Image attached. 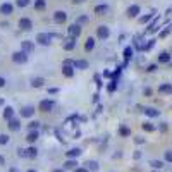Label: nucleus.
Listing matches in <instances>:
<instances>
[{
  "label": "nucleus",
  "mask_w": 172,
  "mask_h": 172,
  "mask_svg": "<svg viewBox=\"0 0 172 172\" xmlns=\"http://www.w3.org/2000/svg\"><path fill=\"white\" fill-rule=\"evenodd\" d=\"M28 59H29V55H28V53H24L22 50L14 52V53H12V60L16 62V64H26V62H28Z\"/></svg>",
  "instance_id": "nucleus-1"
},
{
  "label": "nucleus",
  "mask_w": 172,
  "mask_h": 172,
  "mask_svg": "<svg viewBox=\"0 0 172 172\" xmlns=\"http://www.w3.org/2000/svg\"><path fill=\"white\" fill-rule=\"evenodd\" d=\"M53 107H55V102L50 100V98H45V100L40 102V110H41V112H52V110H53Z\"/></svg>",
  "instance_id": "nucleus-2"
},
{
  "label": "nucleus",
  "mask_w": 172,
  "mask_h": 172,
  "mask_svg": "<svg viewBox=\"0 0 172 172\" xmlns=\"http://www.w3.org/2000/svg\"><path fill=\"white\" fill-rule=\"evenodd\" d=\"M96 36H98V40H107L108 36H110V29H108V26H98L96 28Z\"/></svg>",
  "instance_id": "nucleus-3"
},
{
  "label": "nucleus",
  "mask_w": 172,
  "mask_h": 172,
  "mask_svg": "<svg viewBox=\"0 0 172 172\" xmlns=\"http://www.w3.org/2000/svg\"><path fill=\"white\" fill-rule=\"evenodd\" d=\"M36 41L40 43V45H45V47H48L52 43V36L48 33H38L36 34Z\"/></svg>",
  "instance_id": "nucleus-4"
},
{
  "label": "nucleus",
  "mask_w": 172,
  "mask_h": 172,
  "mask_svg": "<svg viewBox=\"0 0 172 172\" xmlns=\"http://www.w3.org/2000/svg\"><path fill=\"white\" fill-rule=\"evenodd\" d=\"M139 12H141V7H139V5H129L127 7V10H126V14H127V17H131V19H133V17H138L139 16Z\"/></svg>",
  "instance_id": "nucleus-5"
},
{
  "label": "nucleus",
  "mask_w": 172,
  "mask_h": 172,
  "mask_svg": "<svg viewBox=\"0 0 172 172\" xmlns=\"http://www.w3.org/2000/svg\"><path fill=\"white\" fill-rule=\"evenodd\" d=\"M67 33L71 38H77L79 34H81V26H77V24H71L67 28Z\"/></svg>",
  "instance_id": "nucleus-6"
},
{
  "label": "nucleus",
  "mask_w": 172,
  "mask_h": 172,
  "mask_svg": "<svg viewBox=\"0 0 172 172\" xmlns=\"http://www.w3.org/2000/svg\"><path fill=\"white\" fill-rule=\"evenodd\" d=\"M19 28L24 31H29L31 28H33V22H31L29 17H21V19H19Z\"/></svg>",
  "instance_id": "nucleus-7"
},
{
  "label": "nucleus",
  "mask_w": 172,
  "mask_h": 172,
  "mask_svg": "<svg viewBox=\"0 0 172 172\" xmlns=\"http://www.w3.org/2000/svg\"><path fill=\"white\" fill-rule=\"evenodd\" d=\"M53 21H55L57 24H64V22L67 21V14H65L64 10H57V12L53 14Z\"/></svg>",
  "instance_id": "nucleus-8"
},
{
  "label": "nucleus",
  "mask_w": 172,
  "mask_h": 172,
  "mask_svg": "<svg viewBox=\"0 0 172 172\" xmlns=\"http://www.w3.org/2000/svg\"><path fill=\"white\" fill-rule=\"evenodd\" d=\"M108 10H110V7L107 4H100L95 7V14L96 16H105V14H108Z\"/></svg>",
  "instance_id": "nucleus-9"
},
{
  "label": "nucleus",
  "mask_w": 172,
  "mask_h": 172,
  "mask_svg": "<svg viewBox=\"0 0 172 172\" xmlns=\"http://www.w3.org/2000/svg\"><path fill=\"white\" fill-rule=\"evenodd\" d=\"M9 129H10V131H14V133H16V131H19V129H21V120L19 119H16V117H12V119L9 120Z\"/></svg>",
  "instance_id": "nucleus-10"
},
{
  "label": "nucleus",
  "mask_w": 172,
  "mask_h": 172,
  "mask_svg": "<svg viewBox=\"0 0 172 172\" xmlns=\"http://www.w3.org/2000/svg\"><path fill=\"white\" fill-rule=\"evenodd\" d=\"M12 10H14V5L9 4V2H5V4L0 5V12L4 14V16H10V14H12Z\"/></svg>",
  "instance_id": "nucleus-11"
},
{
  "label": "nucleus",
  "mask_w": 172,
  "mask_h": 172,
  "mask_svg": "<svg viewBox=\"0 0 172 172\" xmlns=\"http://www.w3.org/2000/svg\"><path fill=\"white\" fill-rule=\"evenodd\" d=\"M34 114V108L31 107V105H26V107L21 108V117H26V119H29V117H33Z\"/></svg>",
  "instance_id": "nucleus-12"
},
{
  "label": "nucleus",
  "mask_w": 172,
  "mask_h": 172,
  "mask_svg": "<svg viewBox=\"0 0 172 172\" xmlns=\"http://www.w3.org/2000/svg\"><path fill=\"white\" fill-rule=\"evenodd\" d=\"M62 47H64V50H74V47H76V38H71V36H69L67 40H64V45H62Z\"/></svg>",
  "instance_id": "nucleus-13"
},
{
  "label": "nucleus",
  "mask_w": 172,
  "mask_h": 172,
  "mask_svg": "<svg viewBox=\"0 0 172 172\" xmlns=\"http://www.w3.org/2000/svg\"><path fill=\"white\" fill-rule=\"evenodd\" d=\"M21 47H22V52L29 55L31 52L34 50V43H33V41H22V43H21Z\"/></svg>",
  "instance_id": "nucleus-14"
},
{
  "label": "nucleus",
  "mask_w": 172,
  "mask_h": 172,
  "mask_svg": "<svg viewBox=\"0 0 172 172\" xmlns=\"http://www.w3.org/2000/svg\"><path fill=\"white\" fill-rule=\"evenodd\" d=\"M76 167H77V162H76V160H74V158H67L62 169H64V170H74Z\"/></svg>",
  "instance_id": "nucleus-15"
},
{
  "label": "nucleus",
  "mask_w": 172,
  "mask_h": 172,
  "mask_svg": "<svg viewBox=\"0 0 172 172\" xmlns=\"http://www.w3.org/2000/svg\"><path fill=\"white\" fill-rule=\"evenodd\" d=\"M74 67H76V69H83V71H84V69L90 67V64H88V60L79 59V60H76V62H74Z\"/></svg>",
  "instance_id": "nucleus-16"
},
{
  "label": "nucleus",
  "mask_w": 172,
  "mask_h": 172,
  "mask_svg": "<svg viewBox=\"0 0 172 172\" xmlns=\"http://www.w3.org/2000/svg\"><path fill=\"white\" fill-rule=\"evenodd\" d=\"M62 74L65 77H72L74 76V65H64L62 67Z\"/></svg>",
  "instance_id": "nucleus-17"
},
{
  "label": "nucleus",
  "mask_w": 172,
  "mask_h": 172,
  "mask_svg": "<svg viewBox=\"0 0 172 172\" xmlns=\"http://www.w3.org/2000/svg\"><path fill=\"white\" fill-rule=\"evenodd\" d=\"M38 131H28V136H26V141L28 143H34L36 139H38Z\"/></svg>",
  "instance_id": "nucleus-18"
},
{
  "label": "nucleus",
  "mask_w": 172,
  "mask_h": 172,
  "mask_svg": "<svg viewBox=\"0 0 172 172\" xmlns=\"http://www.w3.org/2000/svg\"><path fill=\"white\" fill-rule=\"evenodd\" d=\"M65 155H67V158H74V160H76V157L81 155V150H79V148H71L69 151H65Z\"/></svg>",
  "instance_id": "nucleus-19"
},
{
  "label": "nucleus",
  "mask_w": 172,
  "mask_h": 172,
  "mask_svg": "<svg viewBox=\"0 0 172 172\" xmlns=\"http://www.w3.org/2000/svg\"><path fill=\"white\" fill-rule=\"evenodd\" d=\"M86 169L90 172H93V170H98L100 169V165H98V162H95V160H90V162H86V165H84Z\"/></svg>",
  "instance_id": "nucleus-20"
},
{
  "label": "nucleus",
  "mask_w": 172,
  "mask_h": 172,
  "mask_svg": "<svg viewBox=\"0 0 172 172\" xmlns=\"http://www.w3.org/2000/svg\"><path fill=\"white\" fill-rule=\"evenodd\" d=\"M158 62H160V64H167V62H170V53L162 52V53L158 55Z\"/></svg>",
  "instance_id": "nucleus-21"
},
{
  "label": "nucleus",
  "mask_w": 172,
  "mask_h": 172,
  "mask_svg": "<svg viewBox=\"0 0 172 172\" xmlns=\"http://www.w3.org/2000/svg\"><path fill=\"white\" fill-rule=\"evenodd\" d=\"M14 117V108L12 107H5L4 108V119L5 120H10Z\"/></svg>",
  "instance_id": "nucleus-22"
},
{
  "label": "nucleus",
  "mask_w": 172,
  "mask_h": 172,
  "mask_svg": "<svg viewBox=\"0 0 172 172\" xmlns=\"http://www.w3.org/2000/svg\"><path fill=\"white\" fill-rule=\"evenodd\" d=\"M43 84H45V79H43V77H34L33 81H31L33 88H43Z\"/></svg>",
  "instance_id": "nucleus-23"
},
{
  "label": "nucleus",
  "mask_w": 172,
  "mask_h": 172,
  "mask_svg": "<svg viewBox=\"0 0 172 172\" xmlns=\"http://www.w3.org/2000/svg\"><path fill=\"white\" fill-rule=\"evenodd\" d=\"M131 57H133V47H126L124 48V64L127 65V62H129V59H131Z\"/></svg>",
  "instance_id": "nucleus-24"
},
{
  "label": "nucleus",
  "mask_w": 172,
  "mask_h": 172,
  "mask_svg": "<svg viewBox=\"0 0 172 172\" xmlns=\"http://www.w3.org/2000/svg\"><path fill=\"white\" fill-rule=\"evenodd\" d=\"M38 155V150L34 148V146H29V148H26V157H29V158H34Z\"/></svg>",
  "instance_id": "nucleus-25"
},
{
  "label": "nucleus",
  "mask_w": 172,
  "mask_h": 172,
  "mask_svg": "<svg viewBox=\"0 0 172 172\" xmlns=\"http://www.w3.org/2000/svg\"><path fill=\"white\" fill-rule=\"evenodd\" d=\"M93 48H95V38H88V40H86V43H84V50L91 52Z\"/></svg>",
  "instance_id": "nucleus-26"
},
{
  "label": "nucleus",
  "mask_w": 172,
  "mask_h": 172,
  "mask_svg": "<svg viewBox=\"0 0 172 172\" xmlns=\"http://www.w3.org/2000/svg\"><path fill=\"white\" fill-rule=\"evenodd\" d=\"M145 114H146V115H148V117H158L160 115V112L158 110H155V108H145Z\"/></svg>",
  "instance_id": "nucleus-27"
},
{
  "label": "nucleus",
  "mask_w": 172,
  "mask_h": 172,
  "mask_svg": "<svg viewBox=\"0 0 172 172\" xmlns=\"http://www.w3.org/2000/svg\"><path fill=\"white\" fill-rule=\"evenodd\" d=\"M45 7H47V2H45V0H34V9H36V10H43Z\"/></svg>",
  "instance_id": "nucleus-28"
},
{
  "label": "nucleus",
  "mask_w": 172,
  "mask_h": 172,
  "mask_svg": "<svg viewBox=\"0 0 172 172\" xmlns=\"http://www.w3.org/2000/svg\"><path fill=\"white\" fill-rule=\"evenodd\" d=\"M119 134L126 138V136H129V134H131V129L126 127V126H120V127H119Z\"/></svg>",
  "instance_id": "nucleus-29"
},
{
  "label": "nucleus",
  "mask_w": 172,
  "mask_h": 172,
  "mask_svg": "<svg viewBox=\"0 0 172 172\" xmlns=\"http://www.w3.org/2000/svg\"><path fill=\"white\" fill-rule=\"evenodd\" d=\"M160 93H172V84H162L158 88Z\"/></svg>",
  "instance_id": "nucleus-30"
},
{
  "label": "nucleus",
  "mask_w": 172,
  "mask_h": 172,
  "mask_svg": "<svg viewBox=\"0 0 172 172\" xmlns=\"http://www.w3.org/2000/svg\"><path fill=\"white\" fill-rule=\"evenodd\" d=\"M143 129H145L146 133H153L155 131V126L151 122H143Z\"/></svg>",
  "instance_id": "nucleus-31"
},
{
  "label": "nucleus",
  "mask_w": 172,
  "mask_h": 172,
  "mask_svg": "<svg viewBox=\"0 0 172 172\" xmlns=\"http://www.w3.org/2000/svg\"><path fill=\"white\" fill-rule=\"evenodd\" d=\"M150 165H151L153 169H162V167H163V162H162V160H151Z\"/></svg>",
  "instance_id": "nucleus-32"
},
{
  "label": "nucleus",
  "mask_w": 172,
  "mask_h": 172,
  "mask_svg": "<svg viewBox=\"0 0 172 172\" xmlns=\"http://www.w3.org/2000/svg\"><path fill=\"white\" fill-rule=\"evenodd\" d=\"M151 17H153V12H151V14H146V16H141V17H139V22H141V24H145V22L150 21Z\"/></svg>",
  "instance_id": "nucleus-33"
},
{
  "label": "nucleus",
  "mask_w": 172,
  "mask_h": 172,
  "mask_svg": "<svg viewBox=\"0 0 172 172\" xmlns=\"http://www.w3.org/2000/svg\"><path fill=\"white\" fill-rule=\"evenodd\" d=\"M115 88H117V81H115V79H112V81L108 83L107 90H108V91H110V93H112V91H115Z\"/></svg>",
  "instance_id": "nucleus-34"
},
{
  "label": "nucleus",
  "mask_w": 172,
  "mask_h": 172,
  "mask_svg": "<svg viewBox=\"0 0 172 172\" xmlns=\"http://www.w3.org/2000/svg\"><path fill=\"white\" fill-rule=\"evenodd\" d=\"M90 21L88 19V16H79V19H77V26H81V24H86V22Z\"/></svg>",
  "instance_id": "nucleus-35"
},
{
  "label": "nucleus",
  "mask_w": 172,
  "mask_h": 172,
  "mask_svg": "<svg viewBox=\"0 0 172 172\" xmlns=\"http://www.w3.org/2000/svg\"><path fill=\"white\" fill-rule=\"evenodd\" d=\"M38 126H40L38 120H31V122H29V131H36V129H38Z\"/></svg>",
  "instance_id": "nucleus-36"
},
{
  "label": "nucleus",
  "mask_w": 172,
  "mask_h": 172,
  "mask_svg": "<svg viewBox=\"0 0 172 172\" xmlns=\"http://www.w3.org/2000/svg\"><path fill=\"white\" fill-rule=\"evenodd\" d=\"M16 4L19 5V7H28V5L31 4V0H17Z\"/></svg>",
  "instance_id": "nucleus-37"
},
{
  "label": "nucleus",
  "mask_w": 172,
  "mask_h": 172,
  "mask_svg": "<svg viewBox=\"0 0 172 172\" xmlns=\"http://www.w3.org/2000/svg\"><path fill=\"white\" fill-rule=\"evenodd\" d=\"M9 143V136L7 134H0V145H7Z\"/></svg>",
  "instance_id": "nucleus-38"
},
{
  "label": "nucleus",
  "mask_w": 172,
  "mask_h": 172,
  "mask_svg": "<svg viewBox=\"0 0 172 172\" xmlns=\"http://www.w3.org/2000/svg\"><path fill=\"white\" fill-rule=\"evenodd\" d=\"M165 160L172 163V150H167V151H165Z\"/></svg>",
  "instance_id": "nucleus-39"
},
{
  "label": "nucleus",
  "mask_w": 172,
  "mask_h": 172,
  "mask_svg": "<svg viewBox=\"0 0 172 172\" xmlns=\"http://www.w3.org/2000/svg\"><path fill=\"white\" fill-rule=\"evenodd\" d=\"M74 172H90V170H88L86 167H76V169H74Z\"/></svg>",
  "instance_id": "nucleus-40"
},
{
  "label": "nucleus",
  "mask_w": 172,
  "mask_h": 172,
  "mask_svg": "<svg viewBox=\"0 0 172 172\" xmlns=\"http://www.w3.org/2000/svg\"><path fill=\"white\" fill-rule=\"evenodd\" d=\"M148 72H153V71H157V65L155 64H151V65H148V69H146Z\"/></svg>",
  "instance_id": "nucleus-41"
},
{
  "label": "nucleus",
  "mask_w": 172,
  "mask_h": 172,
  "mask_svg": "<svg viewBox=\"0 0 172 172\" xmlns=\"http://www.w3.org/2000/svg\"><path fill=\"white\" fill-rule=\"evenodd\" d=\"M57 91H59V88H50V90H48V93L53 95V93H57Z\"/></svg>",
  "instance_id": "nucleus-42"
},
{
  "label": "nucleus",
  "mask_w": 172,
  "mask_h": 172,
  "mask_svg": "<svg viewBox=\"0 0 172 172\" xmlns=\"http://www.w3.org/2000/svg\"><path fill=\"white\" fill-rule=\"evenodd\" d=\"M2 165H5V158L0 155V167H2Z\"/></svg>",
  "instance_id": "nucleus-43"
},
{
  "label": "nucleus",
  "mask_w": 172,
  "mask_h": 172,
  "mask_svg": "<svg viewBox=\"0 0 172 172\" xmlns=\"http://www.w3.org/2000/svg\"><path fill=\"white\" fill-rule=\"evenodd\" d=\"M4 86H5V79L4 77H0V88H4Z\"/></svg>",
  "instance_id": "nucleus-44"
},
{
  "label": "nucleus",
  "mask_w": 172,
  "mask_h": 172,
  "mask_svg": "<svg viewBox=\"0 0 172 172\" xmlns=\"http://www.w3.org/2000/svg\"><path fill=\"white\" fill-rule=\"evenodd\" d=\"M9 172H21V170H19L17 167H10V169H9Z\"/></svg>",
  "instance_id": "nucleus-45"
},
{
  "label": "nucleus",
  "mask_w": 172,
  "mask_h": 172,
  "mask_svg": "<svg viewBox=\"0 0 172 172\" xmlns=\"http://www.w3.org/2000/svg\"><path fill=\"white\" fill-rule=\"evenodd\" d=\"M19 155H21V157H26V150H19Z\"/></svg>",
  "instance_id": "nucleus-46"
},
{
  "label": "nucleus",
  "mask_w": 172,
  "mask_h": 172,
  "mask_svg": "<svg viewBox=\"0 0 172 172\" xmlns=\"http://www.w3.org/2000/svg\"><path fill=\"white\" fill-rule=\"evenodd\" d=\"M74 4H83V2H84V0H72Z\"/></svg>",
  "instance_id": "nucleus-47"
},
{
  "label": "nucleus",
  "mask_w": 172,
  "mask_h": 172,
  "mask_svg": "<svg viewBox=\"0 0 172 172\" xmlns=\"http://www.w3.org/2000/svg\"><path fill=\"white\" fill-rule=\"evenodd\" d=\"M53 172H65V170H64V169H55Z\"/></svg>",
  "instance_id": "nucleus-48"
},
{
  "label": "nucleus",
  "mask_w": 172,
  "mask_h": 172,
  "mask_svg": "<svg viewBox=\"0 0 172 172\" xmlns=\"http://www.w3.org/2000/svg\"><path fill=\"white\" fill-rule=\"evenodd\" d=\"M28 172H36V170H34V169H28Z\"/></svg>",
  "instance_id": "nucleus-49"
}]
</instances>
